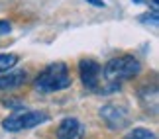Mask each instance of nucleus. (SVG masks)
Segmentation results:
<instances>
[{"label": "nucleus", "mask_w": 159, "mask_h": 139, "mask_svg": "<svg viewBox=\"0 0 159 139\" xmlns=\"http://www.w3.org/2000/svg\"><path fill=\"white\" fill-rule=\"evenodd\" d=\"M67 86H71V75L65 63H53L45 67L34 82V88L41 94H51Z\"/></svg>", "instance_id": "obj_1"}, {"label": "nucleus", "mask_w": 159, "mask_h": 139, "mask_svg": "<svg viewBox=\"0 0 159 139\" xmlns=\"http://www.w3.org/2000/svg\"><path fill=\"white\" fill-rule=\"evenodd\" d=\"M142 71V65L136 57L132 55H122V57H114L110 59L104 67V78L112 84L110 88H118L122 80H128V78L136 76L138 72Z\"/></svg>", "instance_id": "obj_2"}, {"label": "nucleus", "mask_w": 159, "mask_h": 139, "mask_svg": "<svg viewBox=\"0 0 159 139\" xmlns=\"http://www.w3.org/2000/svg\"><path fill=\"white\" fill-rule=\"evenodd\" d=\"M47 119H49V116L39 110H16L12 116L4 119V129L6 131L30 129V128H35V125L47 122Z\"/></svg>", "instance_id": "obj_3"}, {"label": "nucleus", "mask_w": 159, "mask_h": 139, "mask_svg": "<svg viewBox=\"0 0 159 139\" xmlns=\"http://www.w3.org/2000/svg\"><path fill=\"white\" fill-rule=\"evenodd\" d=\"M79 76H81L83 84L90 90H96L100 84V76H102V67L93 59H83L79 63Z\"/></svg>", "instance_id": "obj_4"}, {"label": "nucleus", "mask_w": 159, "mask_h": 139, "mask_svg": "<svg viewBox=\"0 0 159 139\" xmlns=\"http://www.w3.org/2000/svg\"><path fill=\"white\" fill-rule=\"evenodd\" d=\"M100 116L104 118L108 128H112V129H122L128 124V112L118 106H104L100 110Z\"/></svg>", "instance_id": "obj_5"}, {"label": "nucleus", "mask_w": 159, "mask_h": 139, "mask_svg": "<svg viewBox=\"0 0 159 139\" xmlns=\"http://www.w3.org/2000/svg\"><path fill=\"white\" fill-rule=\"evenodd\" d=\"M57 135L63 139H75L79 135H83V125L77 118H67L59 124L57 128Z\"/></svg>", "instance_id": "obj_6"}, {"label": "nucleus", "mask_w": 159, "mask_h": 139, "mask_svg": "<svg viewBox=\"0 0 159 139\" xmlns=\"http://www.w3.org/2000/svg\"><path fill=\"white\" fill-rule=\"evenodd\" d=\"M28 78V72L26 71H18V72H8V75L0 76V88L2 90H8V88H16L20 84L26 82Z\"/></svg>", "instance_id": "obj_7"}, {"label": "nucleus", "mask_w": 159, "mask_h": 139, "mask_svg": "<svg viewBox=\"0 0 159 139\" xmlns=\"http://www.w3.org/2000/svg\"><path fill=\"white\" fill-rule=\"evenodd\" d=\"M16 63H18V57H16V55H8V53L0 55V72H4V71L12 69Z\"/></svg>", "instance_id": "obj_8"}, {"label": "nucleus", "mask_w": 159, "mask_h": 139, "mask_svg": "<svg viewBox=\"0 0 159 139\" xmlns=\"http://www.w3.org/2000/svg\"><path fill=\"white\" fill-rule=\"evenodd\" d=\"M130 137H145V139H151L153 133H151L149 129H142V128H136L130 131Z\"/></svg>", "instance_id": "obj_9"}, {"label": "nucleus", "mask_w": 159, "mask_h": 139, "mask_svg": "<svg viewBox=\"0 0 159 139\" xmlns=\"http://www.w3.org/2000/svg\"><path fill=\"white\" fill-rule=\"evenodd\" d=\"M10 32H12V26H10V22H6V20H0V37L8 35Z\"/></svg>", "instance_id": "obj_10"}, {"label": "nucleus", "mask_w": 159, "mask_h": 139, "mask_svg": "<svg viewBox=\"0 0 159 139\" xmlns=\"http://www.w3.org/2000/svg\"><path fill=\"white\" fill-rule=\"evenodd\" d=\"M87 2L93 4V6H98V8H100V6H104V2H102V0H87Z\"/></svg>", "instance_id": "obj_11"}]
</instances>
